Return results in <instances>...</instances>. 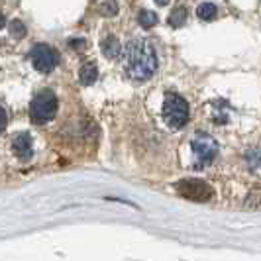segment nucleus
Returning a JSON list of instances; mask_svg holds the SVG:
<instances>
[{
    "label": "nucleus",
    "mask_w": 261,
    "mask_h": 261,
    "mask_svg": "<svg viewBox=\"0 0 261 261\" xmlns=\"http://www.w3.org/2000/svg\"><path fill=\"white\" fill-rule=\"evenodd\" d=\"M122 63L126 75L134 81H147L155 75L157 55L153 45L147 39L136 38L128 41L122 53Z\"/></svg>",
    "instance_id": "obj_1"
},
{
    "label": "nucleus",
    "mask_w": 261,
    "mask_h": 261,
    "mask_svg": "<svg viewBox=\"0 0 261 261\" xmlns=\"http://www.w3.org/2000/svg\"><path fill=\"white\" fill-rule=\"evenodd\" d=\"M57 112V96L51 91H41L34 96L30 105V116L36 124L49 122Z\"/></svg>",
    "instance_id": "obj_2"
},
{
    "label": "nucleus",
    "mask_w": 261,
    "mask_h": 261,
    "mask_svg": "<svg viewBox=\"0 0 261 261\" xmlns=\"http://www.w3.org/2000/svg\"><path fill=\"white\" fill-rule=\"evenodd\" d=\"M163 116L171 128H183L189 120V105L183 96L169 92L163 102Z\"/></svg>",
    "instance_id": "obj_3"
},
{
    "label": "nucleus",
    "mask_w": 261,
    "mask_h": 261,
    "mask_svg": "<svg viewBox=\"0 0 261 261\" xmlns=\"http://www.w3.org/2000/svg\"><path fill=\"white\" fill-rule=\"evenodd\" d=\"M191 147H193V159H195V165L200 169V167H206L214 161V157L218 153V145H216V140L210 138L208 134H196L191 142Z\"/></svg>",
    "instance_id": "obj_4"
},
{
    "label": "nucleus",
    "mask_w": 261,
    "mask_h": 261,
    "mask_svg": "<svg viewBox=\"0 0 261 261\" xmlns=\"http://www.w3.org/2000/svg\"><path fill=\"white\" fill-rule=\"evenodd\" d=\"M177 193L193 202H206L214 196V191L208 183L200 179H183L177 183Z\"/></svg>",
    "instance_id": "obj_5"
},
{
    "label": "nucleus",
    "mask_w": 261,
    "mask_h": 261,
    "mask_svg": "<svg viewBox=\"0 0 261 261\" xmlns=\"http://www.w3.org/2000/svg\"><path fill=\"white\" fill-rule=\"evenodd\" d=\"M30 57H32L34 67L41 73H49L57 67V53L47 43H36L30 51Z\"/></svg>",
    "instance_id": "obj_6"
},
{
    "label": "nucleus",
    "mask_w": 261,
    "mask_h": 261,
    "mask_svg": "<svg viewBox=\"0 0 261 261\" xmlns=\"http://www.w3.org/2000/svg\"><path fill=\"white\" fill-rule=\"evenodd\" d=\"M12 147H14V153L20 157L22 161H26L32 155V138L28 134H18L14 138Z\"/></svg>",
    "instance_id": "obj_7"
},
{
    "label": "nucleus",
    "mask_w": 261,
    "mask_h": 261,
    "mask_svg": "<svg viewBox=\"0 0 261 261\" xmlns=\"http://www.w3.org/2000/svg\"><path fill=\"white\" fill-rule=\"evenodd\" d=\"M100 49H102V53H105L108 59H116L118 55H120V51H122L120 41L114 36H108V38L102 39L100 41Z\"/></svg>",
    "instance_id": "obj_8"
},
{
    "label": "nucleus",
    "mask_w": 261,
    "mask_h": 261,
    "mask_svg": "<svg viewBox=\"0 0 261 261\" xmlns=\"http://www.w3.org/2000/svg\"><path fill=\"white\" fill-rule=\"evenodd\" d=\"M79 79L83 85H92L96 79H98V69L94 63H85L81 67V73H79Z\"/></svg>",
    "instance_id": "obj_9"
},
{
    "label": "nucleus",
    "mask_w": 261,
    "mask_h": 261,
    "mask_svg": "<svg viewBox=\"0 0 261 261\" xmlns=\"http://www.w3.org/2000/svg\"><path fill=\"white\" fill-rule=\"evenodd\" d=\"M216 4H212V2H202L198 8H196V16L200 18V20H204V22H210V20H214L216 18Z\"/></svg>",
    "instance_id": "obj_10"
},
{
    "label": "nucleus",
    "mask_w": 261,
    "mask_h": 261,
    "mask_svg": "<svg viewBox=\"0 0 261 261\" xmlns=\"http://www.w3.org/2000/svg\"><path fill=\"white\" fill-rule=\"evenodd\" d=\"M185 20H187V8H185L183 4H179V6H177L173 12H171L169 22H171V26L179 28V26H183Z\"/></svg>",
    "instance_id": "obj_11"
},
{
    "label": "nucleus",
    "mask_w": 261,
    "mask_h": 261,
    "mask_svg": "<svg viewBox=\"0 0 261 261\" xmlns=\"http://www.w3.org/2000/svg\"><path fill=\"white\" fill-rule=\"evenodd\" d=\"M140 24L144 28H151L157 24V14L151 10H142L140 12Z\"/></svg>",
    "instance_id": "obj_12"
},
{
    "label": "nucleus",
    "mask_w": 261,
    "mask_h": 261,
    "mask_svg": "<svg viewBox=\"0 0 261 261\" xmlns=\"http://www.w3.org/2000/svg\"><path fill=\"white\" fill-rule=\"evenodd\" d=\"M118 10H120V6H118L116 0H105L100 4V14L102 16H116Z\"/></svg>",
    "instance_id": "obj_13"
},
{
    "label": "nucleus",
    "mask_w": 261,
    "mask_h": 261,
    "mask_svg": "<svg viewBox=\"0 0 261 261\" xmlns=\"http://www.w3.org/2000/svg\"><path fill=\"white\" fill-rule=\"evenodd\" d=\"M10 34H12V38H24L26 36V28H24V24L20 20H14L12 24H10Z\"/></svg>",
    "instance_id": "obj_14"
},
{
    "label": "nucleus",
    "mask_w": 261,
    "mask_h": 261,
    "mask_svg": "<svg viewBox=\"0 0 261 261\" xmlns=\"http://www.w3.org/2000/svg\"><path fill=\"white\" fill-rule=\"evenodd\" d=\"M251 169H259V151L257 149H251Z\"/></svg>",
    "instance_id": "obj_15"
},
{
    "label": "nucleus",
    "mask_w": 261,
    "mask_h": 261,
    "mask_svg": "<svg viewBox=\"0 0 261 261\" xmlns=\"http://www.w3.org/2000/svg\"><path fill=\"white\" fill-rule=\"evenodd\" d=\"M4 128H6V112H4V108L0 106V134L4 132Z\"/></svg>",
    "instance_id": "obj_16"
},
{
    "label": "nucleus",
    "mask_w": 261,
    "mask_h": 261,
    "mask_svg": "<svg viewBox=\"0 0 261 261\" xmlns=\"http://www.w3.org/2000/svg\"><path fill=\"white\" fill-rule=\"evenodd\" d=\"M159 6H165V4H169V0H155Z\"/></svg>",
    "instance_id": "obj_17"
},
{
    "label": "nucleus",
    "mask_w": 261,
    "mask_h": 261,
    "mask_svg": "<svg viewBox=\"0 0 261 261\" xmlns=\"http://www.w3.org/2000/svg\"><path fill=\"white\" fill-rule=\"evenodd\" d=\"M4 26V16H2V14H0V28Z\"/></svg>",
    "instance_id": "obj_18"
}]
</instances>
